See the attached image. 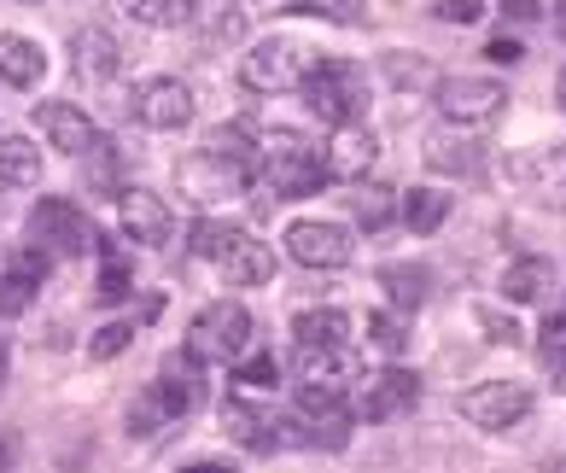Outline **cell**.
I'll use <instances>...</instances> for the list:
<instances>
[{
  "label": "cell",
  "mask_w": 566,
  "mask_h": 473,
  "mask_svg": "<svg viewBox=\"0 0 566 473\" xmlns=\"http://www.w3.org/2000/svg\"><path fill=\"white\" fill-rule=\"evenodd\" d=\"M129 112H135V123H146V129H158V135L187 129V123H193V88H187L181 76H146V82H135Z\"/></svg>",
  "instance_id": "ba28073f"
},
{
  "label": "cell",
  "mask_w": 566,
  "mask_h": 473,
  "mask_svg": "<svg viewBox=\"0 0 566 473\" xmlns=\"http://www.w3.org/2000/svg\"><path fill=\"white\" fill-rule=\"evenodd\" d=\"M35 304V281L24 270H12V275H0V316H24Z\"/></svg>",
  "instance_id": "d590c367"
},
{
  "label": "cell",
  "mask_w": 566,
  "mask_h": 473,
  "mask_svg": "<svg viewBox=\"0 0 566 473\" xmlns=\"http://www.w3.org/2000/svg\"><path fill=\"white\" fill-rule=\"evenodd\" d=\"M292 12H316V18H327V24H345V30L368 24V7H363V0H298Z\"/></svg>",
  "instance_id": "d6a6232c"
},
{
  "label": "cell",
  "mask_w": 566,
  "mask_h": 473,
  "mask_svg": "<svg viewBox=\"0 0 566 473\" xmlns=\"http://www.w3.org/2000/svg\"><path fill=\"white\" fill-rule=\"evenodd\" d=\"M222 427H228V433H234L245 450H258V456H269V450H286V444H304L298 421L275 416V409H258V403H245V398H228V403H222Z\"/></svg>",
  "instance_id": "8fae6325"
},
{
  "label": "cell",
  "mask_w": 566,
  "mask_h": 473,
  "mask_svg": "<svg viewBox=\"0 0 566 473\" xmlns=\"http://www.w3.org/2000/svg\"><path fill=\"white\" fill-rule=\"evenodd\" d=\"M386 71H391L397 88H421V82H438L427 59H403V53H391V59H386Z\"/></svg>",
  "instance_id": "f35d334b"
},
{
  "label": "cell",
  "mask_w": 566,
  "mask_h": 473,
  "mask_svg": "<svg viewBox=\"0 0 566 473\" xmlns=\"http://www.w3.org/2000/svg\"><path fill=\"white\" fill-rule=\"evenodd\" d=\"M0 380H7V339H0Z\"/></svg>",
  "instance_id": "7dc6e473"
},
{
  "label": "cell",
  "mask_w": 566,
  "mask_h": 473,
  "mask_svg": "<svg viewBox=\"0 0 566 473\" xmlns=\"http://www.w3.org/2000/svg\"><path fill=\"white\" fill-rule=\"evenodd\" d=\"M35 129L48 135V147H59L65 158H82V153L99 140V129L88 123V112L65 106V99H41V106H35Z\"/></svg>",
  "instance_id": "e0dca14e"
},
{
  "label": "cell",
  "mask_w": 566,
  "mask_h": 473,
  "mask_svg": "<svg viewBox=\"0 0 566 473\" xmlns=\"http://www.w3.org/2000/svg\"><path fill=\"white\" fill-rule=\"evenodd\" d=\"M275 375H281L275 357H251V362H240V380H245V386H275Z\"/></svg>",
  "instance_id": "b9f144b4"
},
{
  "label": "cell",
  "mask_w": 566,
  "mask_h": 473,
  "mask_svg": "<svg viewBox=\"0 0 566 473\" xmlns=\"http://www.w3.org/2000/svg\"><path fill=\"white\" fill-rule=\"evenodd\" d=\"M555 30L566 35V7H555Z\"/></svg>",
  "instance_id": "bcb514c9"
},
{
  "label": "cell",
  "mask_w": 566,
  "mask_h": 473,
  "mask_svg": "<svg viewBox=\"0 0 566 473\" xmlns=\"http://www.w3.org/2000/svg\"><path fill=\"white\" fill-rule=\"evenodd\" d=\"M205 153H222V158H240V164L258 158V147H251V129H245V123H222V129H211V135H205Z\"/></svg>",
  "instance_id": "4dcf8cb0"
},
{
  "label": "cell",
  "mask_w": 566,
  "mask_h": 473,
  "mask_svg": "<svg viewBox=\"0 0 566 473\" xmlns=\"http://www.w3.org/2000/svg\"><path fill=\"white\" fill-rule=\"evenodd\" d=\"M432 94H438V112H444V123H461V129L496 123L502 106H509V88H502V82H491V76H438Z\"/></svg>",
  "instance_id": "52a82bcc"
},
{
  "label": "cell",
  "mask_w": 566,
  "mask_h": 473,
  "mask_svg": "<svg viewBox=\"0 0 566 473\" xmlns=\"http://www.w3.org/2000/svg\"><path fill=\"white\" fill-rule=\"evenodd\" d=\"M350 211H356V222H363L368 234H380V229H391V217H397V193L386 188V181H356Z\"/></svg>",
  "instance_id": "4316f807"
},
{
  "label": "cell",
  "mask_w": 566,
  "mask_h": 473,
  "mask_svg": "<svg viewBox=\"0 0 566 473\" xmlns=\"http://www.w3.org/2000/svg\"><path fill=\"white\" fill-rule=\"evenodd\" d=\"M485 59H491V65H520V59H526V48H520V41H509V35H496L491 48H485Z\"/></svg>",
  "instance_id": "7bdbcfd3"
},
{
  "label": "cell",
  "mask_w": 566,
  "mask_h": 473,
  "mask_svg": "<svg viewBox=\"0 0 566 473\" xmlns=\"http://www.w3.org/2000/svg\"><path fill=\"white\" fill-rule=\"evenodd\" d=\"M217 270L228 275V286H263L269 275H275V252H269L263 240H251L245 229H234L228 245L217 252Z\"/></svg>",
  "instance_id": "ac0fdd59"
},
{
  "label": "cell",
  "mask_w": 566,
  "mask_h": 473,
  "mask_svg": "<svg viewBox=\"0 0 566 473\" xmlns=\"http://www.w3.org/2000/svg\"><path fill=\"white\" fill-rule=\"evenodd\" d=\"M0 467H7V444H0Z\"/></svg>",
  "instance_id": "681fc988"
},
{
  "label": "cell",
  "mask_w": 566,
  "mask_h": 473,
  "mask_svg": "<svg viewBox=\"0 0 566 473\" xmlns=\"http://www.w3.org/2000/svg\"><path fill=\"white\" fill-rule=\"evenodd\" d=\"M164 427H170V416H164V403H158V392L146 386V392L129 403V439H158Z\"/></svg>",
  "instance_id": "f546056e"
},
{
  "label": "cell",
  "mask_w": 566,
  "mask_h": 473,
  "mask_svg": "<svg viewBox=\"0 0 566 473\" xmlns=\"http://www.w3.org/2000/svg\"><path fill=\"white\" fill-rule=\"evenodd\" d=\"M461 416L473 427H485V433H509L532 416V386L520 380H485L473 386V392H461Z\"/></svg>",
  "instance_id": "30bf717a"
},
{
  "label": "cell",
  "mask_w": 566,
  "mask_h": 473,
  "mask_svg": "<svg viewBox=\"0 0 566 473\" xmlns=\"http://www.w3.org/2000/svg\"><path fill=\"white\" fill-rule=\"evenodd\" d=\"M71 53H76V76H82V82H106V76H117V65H123L112 30H99V24L76 30V35H71Z\"/></svg>",
  "instance_id": "44dd1931"
},
{
  "label": "cell",
  "mask_w": 566,
  "mask_h": 473,
  "mask_svg": "<svg viewBox=\"0 0 566 473\" xmlns=\"http://www.w3.org/2000/svg\"><path fill=\"white\" fill-rule=\"evenodd\" d=\"M368 345H374V351H386V357H403L409 334H403V322H397L391 311H374L368 316Z\"/></svg>",
  "instance_id": "1f68e13d"
},
{
  "label": "cell",
  "mask_w": 566,
  "mask_h": 473,
  "mask_svg": "<svg viewBox=\"0 0 566 473\" xmlns=\"http://www.w3.org/2000/svg\"><path fill=\"white\" fill-rule=\"evenodd\" d=\"M181 473H234L228 462H193V467H181Z\"/></svg>",
  "instance_id": "f6af8a7d"
},
{
  "label": "cell",
  "mask_w": 566,
  "mask_h": 473,
  "mask_svg": "<svg viewBox=\"0 0 566 473\" xmlns=\"http://www.w3.org/2000/svg\"><path fill=\"white\" fill-rule=\"evenodd\" d=\"M129 345H135V322H106V327L88 339V357H94V362H112L117 351H129Z\"/></svg>",
  "instance_id": "e575fe53"
},
{
  "label": "cell",
  "mask_w": 566,
  "mask_h": 473,
  "mask_svg": "<svg viewBox=\"0 0 566 473\" xmlns=\"http://www.w3.org/2000/svg\"><path fill=\"white\" fill-rule=\"evenodd\" d=\"M380 286H386V298L397 304V311H421L427 293H432V275L421 270V263H386Z\"/></svg>",
  "instance_id": "d4e9b609"
},
{
  "label": "cell",
  "mask_w": 566,
  "mask_h": 473,
  "mask_svg": "<svg viewBox=\"0 0 566 473\" xmlns=\"http://www.w3.org/2000/svg\"><path fill=\"white\" fill-rule=\"evenodd\" d=\"M502 12H509V18H520V24H532V18H537V0H509Z\"/></svg>",
  "instance_id": "ee69618b"
},
{
  "label": "cell",
  "mask_w": 566,
  "mask_h": 473,
  "mask_svg": "<svg viewBox=\"0 0 566 473\" xmlns=\"http://www.w3.org/2000/svg\"><path fill=\"white\" fill-rule=\"evenodd\" d=\"M560 112H566V71H560Z\"/></svg>",
  "instance_id": "c3c4849f"
},
{
  "label": "cell",
  "mask_w": 566,
  "mask_h": 473,
  "mask_svg": "<svg viewBox=\"0 0 566 473\" xmlns=\"http://www.w3.org/2000/svg\"><path fill=\"white\" fill-rule=\"evenodd\" d=\"M117 217H123V229H129V240H140V245H170V234H176L170 204H164L158 193H146V188H123Z\"/></svg>",
  "instance_id": "2e32d148"
},
{
  "label": "cell",
  "mask_w": 566,
  "mask_h": 473,
  "mask_svg": "<svg viewBox=\"0 0 566 473\" xmlns=\"http://www.w3.org/2000/svg\"><path fill=\"white\" fill-rule=\"evenodd\" d=\"M41 181V147L24 135H0V188H35Z\"/></svg>",
  "instance_id": "cb8c5ba5"
},
{
  "label": "cell",
  "mask_w": 566,
  "mask_h": 473,
  "mask_svg": "<svg viewBox=\"0 0 566 473\" xmlns=\"http://www.w3.org/2000/svg\"><path fill=\"white\" fill-rule=\"evenodd\" d=\"M432 12L444 18V24H479V12H485V7H479V0H438Z\"/></svg>",
  "instance_id": "60d3db41"
},
{
  "label": "cell",
  "mask_w": 566,
  "mask_h": 473,
  "mask_svg": "<svg viewBox=\"0 0 566 473\" xmlns=\"http://www.w3.org/2000/svg\"><path fill=\"white\" fill-rule=\"evenodd\" d=\"M245 345H251V311L240 298L205 304L193 327H187V357H199V362H240Z\"/></svg>",
  "instance_id": "3957f363"
},
{
  "label": "cell",
  "mask_w": 566,
  "mask_h": 473,
  "mask_svg": "<svg viewBox=\"0 0 566 473\" xmlns=\"http://www.w3.org/2000/svg\"><path fill=\"white\" fill-rule=\"evenodd\" d=\"M310 65H316V59H310L304 41L269 35V41H258V48L240 59V82L251 94H286V88H298V82H304Z\"/></svg>",
  "instance_id": "277c9868"
},
{
  "label": "cell",
  "mask_w": 566,
  "mask_h": 473,
  "mask_svg": "<svg viewBox=\"0 0 566 473\" xmlns=\"http://www.w3.org/2000/svg\"><path fill=\"white\" fill-rule=\"evenodd\" d=\"M153 392L164 403V416L181 421V416H193V409L205 403V380H199V357H187V351H170L158 362V380H153Z\"/></svg>",
  "instance_id": "5bb4252c"
},
{
  "label": "cell",
  "mask_w": 566,
  "mask_h": 473,
  "mask_svg": "<svg viewBox=\"0 0 566 473\" xmlns=\"http://www.w3.org/2000/svg\"><path fill=\"white\" fill-rule=\"evenodd\" d=\"M473 322L485 327V339H491V345H520V322H514V316H502L496 304H473Z\"/></svg>",
  "instance_id": "8d00e7d4"
},
{
  "label": "cell",
  "mask_w": 566,
  "mask_h": 473,
  "mask_svg": "<svg viewBox=\"0 0 566 473\" xmlns=\"http://www.w3.org/2000/svg\"><path fill=\"white\" fill-rule=\"evenodd\" d=\"M176 188L187 204H228L251 188V164L222 158V153H193L176 164Z\"/></svg>",
  "instance_id": "5b68a950"
},
{
  "label": "cell",
  "mask_w": 566,
  "mask_h": 473,
  "mask_svg": "<svg viewBox=\"0 0 566 473\" xmlns=\"http://www.w3.org/2000/svg\"><path fill=\"white\" fill-rule=\"evenodd\" d=\"M228 234H234V222H211V217L193 222V257H211V263H217V252L228 245Z\"/></svg>",
  "instance_id": "74e56055"
},
{
  "label": "cell",
  "mask_w": 566,
  "mask_h": 473,
  "mask_svg": "<svg viewBox=\"0 0 566 473\" xmlns=\"http://www.w3.org/2000/svg\"><path fill=\"white\" fill-rule=\"evenodd\" d=\"M292 339L298 345H350V316L345 311H298L292 316Z\"/></svg>",
  "instance_id": "484cf974"
},
{
  "label": "cell",
  "mask_w": 566,
  "mask_h": 473,
  "mask_svg": "<svg viewBox=\"0 0 566 473\" xmlns=\"http://www.w3.org/2000/svg\"><path fill=\"white\" fill-rule=\"evenodd\" d=\"M509 176L543 204H566V147H537V153H514Z\"/></svg>",
  "instance_id": "9a60e30c"
},
{
  "label": "cell",
  "mask_w": 566,
  "mask_h": 473,
  "mask_svg": "<svg viewBox=\"0 0 566 473\" xmlns=\"http://www.w3.org/2000/svg\"><path fill=\"white\" fill-rule=\"evenodd\" d=\"M123 12L135 24H153V30H181L199 12V0H123Z\"/></svg>",
  "instance_id": "83f0119b"
},
{
  "label": "cell",
  "mask_w": 566,
  "mask_h": 473,
  "mask_svg": "<svg viewBox=\"0 0 566 473\" xmlns=\"http://www.w3.org/2000/svg\"><path fill=\"white\" fill-rule=\"evenodd\" d=\"M48 76V53L35 48L30 35H0V82H12V88H35V82Z\"/></svg>",
  "instance_id": "7402d4cb"
},
{
  "label": "cell",
  "mask_w": 566,
  "mask_h": 473,
  "mask_svg": "<svg viewBox=\"0 0 566 473\" xmlns=\"http://www.w3.org/2000/svg\"><path fill=\"white\" fill-rule=\"evenodd\" d=\"M30 245H41L48 257H82L88 245L99 240L94 229H88V217L76 211L71 199H59V193H48V199H35L30 204Z\"/></svg>",
  "instance_id": "8992f818"
},
{
  "label": "cell",
  "mask_w": 566,
  "mask_h": 473,
  "mask_svg": "<svg viewBox=\"0 0 566 473\" xmlns=\"http://www.w3.org/2000/svg\"><path fill=\"white\" fill-rule=\"evenodd\" d=\"M415 398H421V375H409V368H380V375H368L363 392H356V416L391 421V416H403V409H415Z\"/></svg>",
  "instance_id": "7c38bea8"
},
{
  "label": "cell",
  "mask_w": 566,
  "mask_h": 473,
  "mask_svg": "<svg viewBox=\"0 0 566 473\" xmlns=\"http://www.w3.org/2000/svg\"><path fill=\"white\" fill-rule=\"evenodd\" d=\"M549 286H555L549 257H520V263H509V275H502V298L509 304H537V298H549Z\"/></svg>",
  "instance_id": "603a6c76"
},
{
  "label": "cell",
  "mask_w": 566,
  "mask_h": 473,
  "mask_svg": "<svg viewBox=\"0 0 566 473\" xmlns=\"http://www.w3.org/2000/svg\"><path fill=\"white\" fill-rule=\"evenodd\" d=\"M117 298H129V270L117 257H106V270H99V304H117Z\"/></svg>",
  "instance_id": "ab89813d"
},
{
  "label": "cell",
  "mask_w": 566,
  "mask_h": 473,
  "mask_svg": "<svg viewBox=\"0 0 566 473\" xmlns=\"http://www.w3.org/2000/svg\"><path fill=\"white\" fill-rule=\"evenodd\" d=\"M543 368H549V386L566 398V322L543 327Z\"/></svg>",
  "instance_id": "836d02e7"
},
{
  "label": "cell",
  "mask_w": 566,
  "mask_h": 473,
  "mask_svg": "<svg viewBox=\"0 0 566 473\" xmlns=\"http://www.w3.org/2000/svg\"><path fill=\"white\" fill-rule=\"evenodd\" d=\"M263 181L275 188V199H310L327 181L322 147L304 140L298 129H275L263 140Z\"/></svg>",
  "instance_id": "7a4b0ae2"
},
{
  "label": "cell",
  "mask_w": 566,
  "mask_h": 473,
  "mask_svg": "<svg viewBox=\"0 0 566 473\" xmlns=\"http://www.w3.org/2000/svg\"><path fill=\"white\" fill-rule=\"evenodd\" d=\"M427 164L438 176H473L479 170V140L461 129V123H438L427 135Z\"/></svg>",
  "instance_id": "ffe728a7"
},
{
  "label": "cell",
  "mask_w": 566,
  "mask_h": 473,
  "mask_svg": "<svg viewBox=\"0 0 566 473\" xmlns=\"http://www.w3.org/2000/svg\"><path fill=\"white\" fill-rule=\"evenodd\" d=\"M350 380H356L350 345H298V386H327V392H345Z\"/></svg>",
  "instance_id": "d6986e66"
},
{
  "label": "cell",
  "mask_w": 566,
  "mask_h": 473,
  "mask_svg": "<svg viewBox=\"0 0 566 473\" xmlns=\"http://www.w3.org/2000/svg\"><path fill=\"white\" fill-rule=\"evenodd\" d=\"M356 252V240L345 222H322V217H304L286 229V257L304 263V270H345Z\"/></svg>",
  "instance_id": "9c48e42d"
},
{
  "label": "cell",
  "mask_w": 566,
  "mask_h": 473,
  "mask_svg": "<svg viewBox=\"0 0 566 473\" xmlns=\"http://www.w3.org/2000/svg\"><path fill=\"white\" fill-rule=\"evenodd\" d=\"M374 158H380V135H374L368 123H345V129H333L327 153H322L327 181H368Z\"/></svg>",
  "instance_id": "4fadbf2b"
},
{
  "label": "cell",
  "mask_w": 566,
  "mask_h": 473,
  "mask_svg": "<svg viewBox=\"0 0 566 473\" xmlns=\"http://www.w3.org/2000/svg\"><path fill=\"white\" fill-rule=\"evenodd\" d=\"M444 217H450V193H438V188H415L403 199V222H409L415 234H432Z\"/></svg>",
  "instance_id": "f1b7e54d"
},
{
  "label": "cell",
  "mask_w": 566,
  "mask_h": 473,
  "mask_svg": "<svg viewBox=\"0 0 566 473\" xmlns=\"http://www.w3.org/2000/svg\"><path fill=\"white\" fill-rule=\"evenodd\" d=\"M298 94L327 129L363 123V112H368V76H363V65H350V59H322V65H310Z\"/></svg>",
  "instance_id": "6da1fadb"
}]
</instances>
